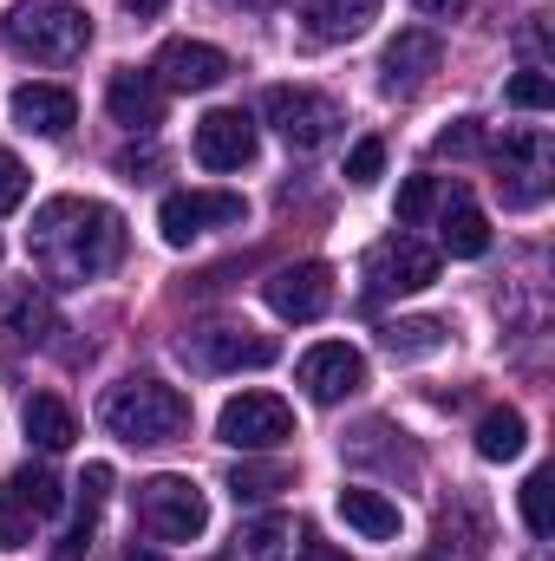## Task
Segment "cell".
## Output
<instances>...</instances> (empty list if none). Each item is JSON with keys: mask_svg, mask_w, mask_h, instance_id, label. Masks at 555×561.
<instances>
[{"mask_svg": "<svg viewBox=\"0 0 555 561\" xmlns=\"http://www.w3.org/2000/svg\"><path fill=\"white\" fill-rule=\"evenodd\" d=\"M418 13H438V20H451V13H464L471 0H412Z\"/></svg>", "mask_w": 555, "mask_h": 561, "instance_id": "39", "label": "cell"}, {"mask_svg": "<svg viewBox=\"0 0 555 561\" xmlns=\"http://www.w3.org/2000/svg\"><path fill=\"white\" fill-rule=\"evenodd\" d=\"M20 203H26V163L0 144V216H7V209H20Z\"/></svg>", "mask_w": 555, "mask_h": 561, "instance_id": "35", "label": "cell"}, {"mask_svg": "<svg viewBox=\"0 0 555 561\" xmlns=\"http://www.w3.org/2000/svg\"><path fill=\"white\" fill-rule=\"evenodd\" d=\"M301 20H307L314 39L340 46V39H360L380 20V0H301Z\"/></svg>", "mask_w": 555, "mask_h": 561, "instance_id": "19", "label": "cell"}, {"mask_svg": "<svg viewBox=\"0 0 555 561\" xmlns=\"http://www.w3.org/2000/svg\"><path fill=\"white\" fill-rule=\"evenodd\" d=\"M105 112H112L125 131H157V125H163V85H157V72H112Z\"/></svg>", "mask_w": 555, "mask_h": 561, "instance_id": "17", "label": "cell"}, {"mask_svg": "<svg viewBox=\"0 0 555 561\" xmlns=\"http://www.w3.org/2000/svg\"><path fill=\"white\" fill-rule=\"evenodd\" d=\"M150 72H157L163 92H216V85L236 72V59H229L223 46H209V39H170Z\"/></svg>", "mask_w": 555, "mask_h": 561, "instance_id": "12", "label": "cell"}, {"mask_svg": "<svg viewBox=\"0 0 555 561\" xmlns=\"http://www.w3.org/2000/svg\"><path fill=\"white\" fill-rule=\"evenodd\" d=\"M99 419L118 444H177L190 431V399L163 379H125L105 392Z\"/></svg>", "mask_w": 555, "mask_h": 561, "instance_id": "3", "label": "cell"}, {"mask_svg": "<svg viewBox=\"0 0 555 561\" xmlns=\"http://www.w3.org/2000/svg\"><path fill=\"white\" fill-rule=\"evenodd\" d=\"M287 483H294V470L275 463V457H269V463H256V457H249V463H236V470H229V496H236V503H269V496H281Z\"/></svg>", "mask_w": 555, "mask_h": 561, "instance_id": "25", "label": "cell"}, {"mask_svg": "<svg viewBox=\"0 0 555 561\" xmlns=\"http://www.w3.org/2000/svg\"><path fill=\"white\" fill-rule=\"evenodd\" d=\"M13 125H20V131H33V138H66V131L79 125V99H72L66 85L33 79V85H20V92H13Z\"/></svg>", "mask_w": 555, "mask_h": 561, "instance_id": "16", "label": "cell"}, {"mask_svg": "<svg viewBox=\"0 0 555 561\" xmlns=\"http://www.w3.org/2000/svg\"><path fill=\"white\" fill-rule=\"evenodd\" d=\"M125 7H132V13H138V20H150V13H163V7H170V0H125Z\"/></svg>", "mask_w": 555, "mask_h": 561, "instance_id": "40", "label": "cell"}, {"mask_svg": "<svg viewBox=\"0 0 555 561\" xmlns=\"http://www.w3.org/2000/svg\"><path fill=\"white\" fill-rule=\"evenodd\" d=\"M490 549V516L477 503H451L438 516V542H431V561H484Z\"/></svg>", "mask_w": 555, "mask_h": 561, "instance_id": "18", "label": "cell"}, {"mask_svg": "<svg viewBox=\"0 0 555 561\" xmlns=\"http://www.w3.org/2000/svg\"><path fill=\"white\" fill-rule=\"evenodd\" d=\"M269 307L281 320H320L333 307V268L327 262H294V268H275L269 275Z\"/></svg>", "mask_w": 555, "mask_h": 561, "instance_id": "14", "label": "cell"}, {"mask_svg": "<svg viewBox=\"0 0 555 561\" xmlns=\"http://www.w3.org/2000/svg\"><path fill=\"white\" fill-rule=\"evenodd\" d=\"M183 353H190V366H203V373H262V366H275V340L269 333H256V327H203V333H190L183 340Z\"/></svg>", "mask_w": 555, "mask_h": 561, "instance_id": "9", "label": "cell"}, {"mask_svg": "<svg viewBox=\"0 0 555 561\" xmlns=\"http://www.w3.org/2000/svg\"><path fill=\"white\" fill-rule=\"evenodd\" d=\"M503 99H510L517 112H550V105H555V85H550V72H543V66H523V72L503 85Z\"/></svg>", "mask_w": 555, "mask_h": 561, "instance_id": "30", "label": "cell"}, {"mask_svg": "<svg viewBox=\"0 0 555 561\" xmlns=\"http://www.w3.org/2000/svg\"><path fill=\"white\" fill-rule=\"evenodd\" d=\"M444 66V39L438 33H424V26H406L393 46H386V59H380V85L393 92V99H412L424 92V79Z\"/></svg>", "mask_w": 555, "mask_h": 561, "instance_id": "13", "label": "cell"}, {"mask_svg": "<svg viewBox=\"0 0 555 561\" xmlns=\"http://www.w3.org/2000/svg\"><path fill=\"white\" fill-rule=\"evenodd\" d=\"M438 209V176H406L399 190V222H424Z\"/></svg>", "mask_w": 555, "mask_h": 561, "instance_id": "33", "label": "cell"}, {"mask_svg": "<svg viewBox=\"0 0 555 561\" xmlns=\"http://www.w3.org/2000/svg\"><path fill=\"white\" fill-rule=\"evenodd\" d=\"M484 150V125L477 118H457L451 131H438V157H477Z\"/></svg>", "mask_w": 555, "mask_h": 561, "instance_id": "36", "label": "cell"}, {"mask_svg": "<svg viewBox=\"0 0 555 561\" xmlns=\"http://www.w3.org/2000/svg\"><path fill=\"white\" fill-rule=\"evenodd\" d=\"M438 236H444V255H457V262H477L490 249V222H484V209L464 190H451V203L438 216Z\"/></svg>", "mask_w": 555, "mask_h": 561, "instance_id": "20", "label": "cell"}, {"mask_svg": "<svg viewBox=\"0 0 555 561\" xmlns=\"http://www.w3.org/2000/svg\"><path fill=\"white\" fill-rule=\"evenodd\" d=\"M438 280V255L412 242V236H386L366 249V300H393V294H418Z\"/></svg>", "mask_w": 555, "mask_h": 561, "instance_id": "8", "label": "cell"}, {"mask_svg": "<svg viewBox=\"0 0 555 561\" xmlns=\"http://www.w3.org/2000/svg\"><path fill=\"white\" fill-rule=\"evenodd\" d=\"M380 346L393 353V359H424V353H438L444 346V320H393V327H380Z\"/></svg>", "mask_w": 555, "mask_h": 561, "instance_id": "26", "label": "cell"}, {"mask_svg": "<svg viewBox=\"0 0 555 561\" xmlns=\"http://www.w3.org/2000/svg\"><path fill=\"white\" fill-rule=\"evenodd\" d=\"M281 542H287V516H262L236 536V561H275Z\"/></svg>", "mask_w": 555, "mask_h": 561, "instance_id": "29", "label": "cell"}, {"mask_svg": "<svg viewBox=\"0 0 555 561\" xmlns=\"http://www.w3.org/2000/svg\"><path fill=\"white\" fill-rule=\"evenodd\" d=\"M242 216H249V203L229 196V190H177V196H163V209H157V236H163L170 249H190L203 229H236Z\"/></svg>", "mask_w": 555, "mask_h": 561, "instance_id": "6", "label": "cell"}, {"mask_svg": "<svg viewBox=\"0 0 555 561\" xmlns=\"http://www.w3.org/2000/svg\"><path fill=\"white\" fill-rule=\"evenodd\" d=\"M262 118L275 125V138L287 150H320V144L340 131V105L320 99V92H307V85H269Z\"/></svg>", "mask_w": 555, "mask_h": 561, "instance_id": "5", "label": "cell"}, {"mask_svg": "<svg viewBox=\"0 0 555 561\" xmlns=\"http://www.w3.org/2000/svg\"><path fill=\"white\" fill-rule=\"evenodd\" d=\"M294 561H347V549H333V542L307 536V542H301V556H294Z\"/></svg>", "mask_w": 555, "mask_h": 561, "instance_id": "38", "label": "cell"}, {"mask_svg": "<svg viewBox=\"0 0 555 561\" xmlns=\"http://www.w3.org/2000/svg\"><path fill=\"white\" fill-rule=\"evenodd\" d=\"M125 561H150V556H144V549H132V556H125Z\"/></svg>", "mask_w": 555, "mask_h": 561, "instance_id": "41", "label": "cell"}, {"mask_svg": "<svg viewBox=\"0 0 555 561\" xmlns=\"http://www.w3.org/2000/svg\"><path fill=\"white\" fill-rule=\"evenodd\" d=\"M196 163L203 170H242V163H256V118L249 112H209V118H196Z\"/></svg>", "mask_w": 555, "mask_h": 561, "instance_id": "15", "label": "cell"}, {"mask_svg": "<svg viewBox=\"0 0 555 561\" xmlns=\"http://www.w3.org/2000/svg\"><path fill=\"white\" fill-rule=\"evenodd\" d=\"M138 523L150 542H196L203 529H209V496L190 483V477H150V483H138Z\"/></svg>", "mask_w": 555, "mask_h": 561, "instance_id": "4", "label": "cell"}, {"mask_svg": "<svg viewBox=\"0 0 555 561\" xmlns=\"http://www.w3.org/2000/svg\"><path fill=\"white\" fill-rule=\"evenodd\" d=\"M0 39L20 53V59H39V66H66L92 46V13L79 0H20L7 7L0 20Z\"/></svg>", "mask_w": 555, "mask_h": 561, "instance_id": "2", "label": "cell"}, {"mask_svg": "<svg viewBox=\"0 0 555 561\" xmlns=\"http://www.w3.org/2000/svg\"><path fill=\"white\" fill-rule=\"evenodd\" d=\"M7 490H20L33 516H53V510L66 503V496H59V477H53V470H39V463H26V470H13V477H7Z\"/></svg>", "mask_w": 555, "mask_h": 561, "instance_id": "27", "label": "cell"}, {"mask_svg": "<svg viewBox=\"0 0 555 561\" xmlns=\"http://www.w3.org/2000/svg\"><path fill=\"white\" fill-rule=\"evenodd\" d=\"M497 190L510 209H536L550 196V138L543 131H510L503 150H497Z\"/></svg>", "mask_w": 555, "mask_h": 561, "instance_id": "10", "label": "cell"}, {"mask_svg": "<svg viewBox=\"0 0 555 561\" xmlns=\"http://www.w3.org/2000/svg\"><path fill=\"white\" fill-rule=\"evenodd\" d=\"M523 523H530V536H550L555 529V477L550 470L523 477Z\"/></svg>", "mask_w": 555, "mask_h": 561, "instance_id": "28", "label": "cell"}, {"mask_svg": "<svg viewBox=\"0 0 555 561\" xmlns=\"http://www.w3.org/2000/svg\"><path fill=\"white\" fill-rule=\"evenodd\" d=\"M53 327H59V313H53V300H46V294H33V287H26V294H13V300H7V333H13V340L46 346V340H53Z\"/></svg>", "mask_w": 555, "mask_h": 561, "instance_id": "24", "label": "cell"}, {"mask_svg": "<svg viewBox=\"0 0 555 561\" xmlns=\"http://www.w3.org/2000/svg\"><path fill=\"white\" fill-rule=\"evenodd\" d=\"M301 386H307L314 405H347V399L366 386V359H360V346H347V340H320V346H307V353H301Z\"/></svg>", "mask_w": 555, "mask_h": 561, "instance_id": "11", "label": "cell"}, {"mask_svg": "<svg viewBox=\"0 0 555 561\" xmlns=\"http://www.w3.org/2000/svg\"><path fill=\"white\" fill-rule=\"evenodd\" d=\"M340 516H347L366 542H393V536H399V503H386V496L366 490V483H347V490H340Z\"/></svg>", "mask_w": 555, "mask_h": 561, "instance_id": "21", "label": "cell"}, {"mask_svg": "<svg viewBox=\"0 0 555 561\" xmlns=\"http://www.w3.org/2000/svg\"><path fill=\"white\" fill-rule=\"evenodd\" d=\"M216 437L229 450H281L294 437V412H287V399H275V392H236L223 405V419H216Z\"/></svg>", "mask_w": 555, "mask_h": 561, "instance_id": "7", "label": "cell"}, {"mask_svg": "<svg viewBox=\"0 0 555 561\" xmlns=\"http://www.w3.org/2000/svg\"><path fill=\"white\" fill-rule=\"evenodd\" d=\"M33 510H26V496L20 490H0V549H26L33 542Z\"/></svg>", "mask_w": 555, "mask_h": 561, "instance_id": "31", "label": "cell"}, {"mask_svg": "<svg viewBox=\"0 0 555 561\" xmlns=\"http://www.w3.org/2000/svg\"><path fill=\"white\" fill-rule=\"evenodd\" d=\"M20 424H26V437H33L39 450H72V437H79L72 405H66V399H53V392H33V399H26V412H20Z\"/></svg>", "mask_w": 555, "mask_h": 561, "instance_id": "22", "label": "cell"}, {"mask_svg": "<svg viewBox=\"0 0 555 561\" xmlns=\"http://www.w3.org/2000/svg\"><path fill=\"white\" fill-rule=\"evenodd\" d=\"M523 444H530V424H523L517 405L484 412V424H477V457L484 463H510V457H523Z\"/></svg>", "mask_w": 555, "mask_h": 561, "instance_id": "23", "label": "cell"}, {"mask_svg": "<svg viewBox=\"0 0 555 561\" xmlns=\"http://www.w3.org/2000/svg\"><path fill=\"white\" fill-rule=\"evenodd\" d=\"M380 170H386V144L380 138H360L353 150H347V183H380Z\"/></svg>", "mask_w": 555, "mask_h": 561, "instance_id": "32", "label": "cell"}, {"mask_svg": "<svg viewBox=\"0 0 555 561\" xmlns=\"http://www.w3.org/2000/svg\"><path fill=\"white\" fill-rule=\"evenodd\" d=\"M105 496H112V463H86V477H79V516H99Z\"/></svg>", "mask_w": 555, "mask_h": 561, "instance_id": "34", "label": "cell"}, {"mask_svg": "<svg viewBox=\"0 0 555 561\" xmlns=\"http://www.w3.org/2000/svg\"><path fill=\"white\" fill-rule=\"evenodd\" d=\"M92 536H99V516H72V529L59 536V561H86L92 556Z\"/></svg>", "mask_w": 555, "mask_h": 561, "instance_id": "37", "label": "cell"}, {"mask_svg": "<svg viewBox=\"0 0 555 561\" xmlns=\"http://www.w3.org/2000/svg\"><path fill=\"white\" fill-rule=\"evenodd\" d=\"M26 255L53 287H86V280L112 275L125 255V222L118 209L92 203V196H53L33 209L26 229Z\"/></svg>", "mask_w": 555, "mask_h": 561, "instance_id": "1", "label": "cell"}]
</instances>
